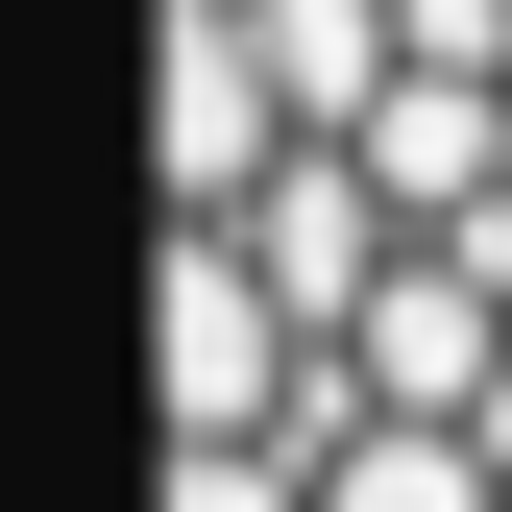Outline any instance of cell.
<instances>
[{
    "label": "cell",
    "mask_w": 512,
    "mask_h": 512,
    "mask_svg": "<svg viewBox=\"0 0 512 512\" xmlns=\"http://www.w3.org/2000/svg\"><path fill=\"white\" fill-rule=\"evenodd\" d=\"M147 147H171V220H244V196L293 171V98H269V25H244V0H171Z\"/></svg>",
    "instance_id": "6da1fadb"
},
{
    "label": "cell",
    "mask_w": 512,
    "mask_h": 512,
    "mask_svg": "<svg viewBox=\"0 0 512 512\" xmlns=\"http://www.w3.org/2000/svg\"><path fill=\"white\" fill-rule=\"evenodd\" d=\"M220 244H244V269H269L293 317H317V342H342V317L415 269V220H391V171H366V147H293V171H269V196H244Z\"/></svg>",
    "instance_id": "7a4b0ae2"
},
{
    "label": "cell",
    "mask_w": 512,
    "mask_h": 512,
    "mask_svg": "<svg viewBox=\"0 0 512 512\" xmlns=\"http://www.w3.org/2000/svg\"><path fill=\"white\" fill-rule=\"evenodd\" d=\"M269 25V98H293V147H366V122L415 98V25L391 0H244Z\"/></svg>",
    "instance_id": "3957f363"
},
{
    "label": "cell",
    "mask_w": 512,
    "mask_h": 512,
    "mask_svg": "<svg viewBox=\"0 0 512 512\" xmlns=\"http://www.w3.org/2000/svg\"><path fill=\"white\" fill-rule=\"evenodd\" d=\"M317 512H512V439H439V415H342V439H317Z\"/></svg>",
    "instance_id": "277c9868"
},
{
    "label": "cell",
    "mask_w": 512,
    "mask_h": 512,
    "mask_svg": "<svg viewBox=\"0 0 512 512\" xmlns=\"http://www.w3.org/2000/svg\"><path fill=\"white\" fill-rule=\"evenodd\" d=\"M171 512H317L293 439H171Z\"/></svg>",
    "instance_id": "5b68a950"
}]
</instances>
